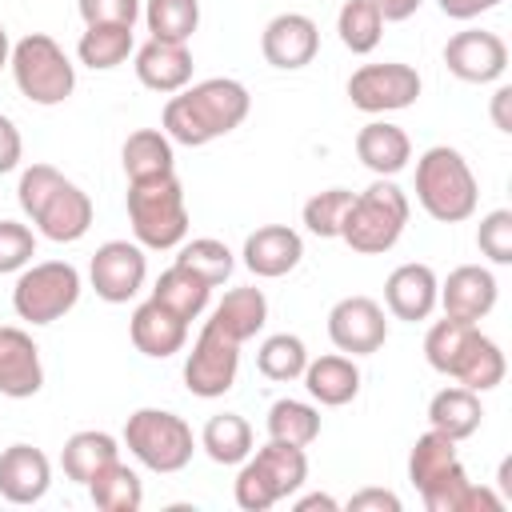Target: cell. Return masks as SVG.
Returning <instances> with one entry per match:
<instances>
[{
  "label": "cell",
  "mask_w": 512,
  "mask_h": 512,
  "mask_svg": "<svg viewBox=\"0 0 512 512\" xmlns=\"http://www.w3.org/2000/svg\"><path fill=\"white\" fill-rule=\"evenodd\" d=\"M300 256H304V240L288 224H264V228H256L244 240V264H248V272L264 276V280L288 276L300 264Z\"/></svg>",
  "instance_id": "18"
},
{
  "label": "cell",
  "mask_w": 512,
  "mask_h": 512,
  "mask_svg": "<svg viewBox=\"0 0 512 512\" xmlns=\"http://www.w3.org/2000/svg\"><path fill=\"white\" fill-rule=\"evenodd\" d=\"M80 300V272L68 260H44L20 272L12 288V308L28 324H52Z\"/></svg>",
  "instance_id": "8"
},
{
  "label": "cell",
  "mask_w": 512,
  "mask_h": 512,
  "mask_svg": "<svg viewBox=\"0 0 512 512\" xmlns=\"http://www.w3.org/2000/svg\"><path fill=\"white\" fill-rule=\"evenodd\" d=\"M416 200L420 208L440 220V224H460L476 212V176L468 168V160L448 148V144H436L428 148L420 160H416Z\"/></svg>",
  "instance_id": "3"
},
{
  "label": "cell",
  "mask_w": 512,
  "mask_h": 512,
  "mask_svg": "<svg viewBox=\"0 0 512 512\" xmlns=\"http://www.w3.org/2000/svg\"><path fill=\"white\" fill-rule=\"evenodd\" d=\"M328 336L340 352L352 356H372L384 348L388 340V320L384 308L372 296H344L332 312H328Z\"/></svg>",
  "instance_id": "12"
},
{
  "label": "cell",
  "mask_w": 512,
  "mask_h": 512,
  "mask_svg": "<svg viewBox=\"0 0 512 512\" xmlns=\"http://www.w3.org/2000/svg\"><path fill=\"white\" fill-rule=\"evenodd\" d=\"M508 104H512V88L504 84V88H496V96H492V120H496V128H500V132H512Z\"/></svg>",
  "instance_id": "51"
},
{
  "label": "cell",
  "mask_w": 512,
  "mask_h": 512,
  "mask_svg": "<svg viewBox=\"0 0 512 512\" xmlns=\"http://www.w3.org/2000/svg\"><path fill=\"white\" fill-rule=\"evenodd\" d=\"M128 220L144 248H176L188 236V208L176 172L128 184Z\"/></svg>",
  "instance_id": "5"
},
{
  "label": "cell",
  "mask_w": 512,
  "mask_h": 512,
  "mask_svg": "<svg viewBox=\"0 0 512 512\" xmlns=\"http://www.w3.org/2000/svg\"><path fill=\"white\" fill-rule=\"evenodd\" d=\"M132 344L136 352L152 356V360H164L172 352L184 348V336H188V320H180L172 308H164L160 300H144L136 312H132Z\"/></svg>",
  "instance_id": "20"
},
{
  "label": "cell",
  "mask_w": 512,
  "mask_h": 512,
  "mask_svg": "<svg viewBox=\"0 0 512 512\" xmlns=\"http://www.w3.org/2000/svg\"><path fill=\"white\" fill-rule=\"evenodd\" d=\"M404 224H408V196L392 180L380 176L376 184L356 192V200L340 224V240L360 256H380L400 240Z\"/></svg>",
  "instance_id": "4"
},
{
  "label": "cell",
  "mask_w": 512,
  "mask_h": 512,
  "mask_svg": "<svg viewBox=\"0 0 512 512\" xmlns=\"http://www.w3.org/2000/svg\"><path fill=\"white\" fill-rule=\"evenodd\" d=\"M32 256H36V236L16 220H0V272H20Z\"/></svg>",
  "instance_id": "44"
},
{
  "label": "cell",
  "mask_w": 512,
  "mask_h": 512,
  "mask_svg": "<svg viewBox=\"0 0 512 512\" xmlns=\"http://www.w3.org/2000/svg\"><path fill=\"white\" fill-rule=\"evenodd\" d=\"M20 152H24V144H20L16 124H12L8 116H0V176L20 164Z\"/></svg>",
  "instance_id": "48"
},
{
  "label": "cell",
  "mask_w": 512,
  "mask_h": 512,
  "mask_svg": "<svg viewBox=\"0 0 512 512\" xmlns=\"http://www.w3.org/2000/svg\"><path fill=\"white\" fill-rule=\"evenodd\" d=\"M372 4L380 8L384 20H408L420 8V0H372Z\"/></svg>",
  "instance_id": "52"
},
{
  "label": "cell",
  "mask_w": 512,
  "mask_h": 512,
  "mask_svg": "<svg viewBox=\"0 0 512 512\" xmlns=\"http://www.w3.org/2000/svg\"><path fill=\"white\" fill-rule=\"evenodd\" d=\"M444 64L456 80L464 84H488L496 76H504L508 68V48L496 32L484 28H464L444 44Z\"/></svg>",
  "instance_id": "13"
},
{
  "label": "cell",
  "mask_w": 512,
  "mask_h": 512,
  "mask_svg": "<svg viewBox=\"0 0 512 512\" xmlns=\"http://www.w3.org/2000/svg\"><path fill=\"white\" fill-rule=\"evenodd\" d=\"M208 296H212V288L196 272H188L180 264L164 268L160 280H156V288H152V300H160L164 308H172L180 320H196L208 308Z\"/></svg>",
  "instance_id": "30"
},
{
  "label": "cell",
  "mask_w": 512,
  "mask_h": 512,
  "mask_svg": "<svg viewBox=\"0 0 512 512\" xmlns=\"http://www.w3.org/2000/svg\"><path fill=\"white\" fill-rule=\"evenodd\" d=\"M348 96L360 112H396V108H408L416 104L420 96V76L412 64H364L352 72L348 80Z\"/></svg>",
  "instance_id": "10"
},
{
  "label": "cell",
  "mask_w": 512,
  "mask_h": 512,
  "mask_svg": "<svg viewBox=\"0 0 512 512\" xmlns=\"http://www.w3.org/2000/svg\"><path fill=\"white\" fill-rule=\"evenodd\" d=\"M424 356L436 372L460 380L464 388L472 392H488L504 380V352L496 340H488L476 324H464V320H436L424 336Z\"/></svg>",
  "instance_id": "2"
},
{
  "label": "cell",
  "mask_w": 512,
  "mask_h": 512,
  "mask_svg": "<svg viewBox=\"0 0 512 512\" xmlns=\"http://www.w3.org/2000/svg\"><path fill=\"white\" fill-rule=\"evenodd\" d=\"M112 460H120V448H116V440L108 432H76V436H68V444L60 452L64 476L76 480V484H88Z\"/></svg>",
  "instance_id": "28"
},
{
  "label": "cell",
  "mask_w": 512,
  "mask_h": 512,
  "mask_svg": "<svg viewBox=\"0 0 512 512\" xmlns=\"http://www.w3.org/2000/svg\"><path fill=\"white\" fill-rule=\"evenodd\" d=\"M312 508H324V512H336L340 504H336L332 496H324V492H312V496H300V500H296V512H312Z\"/></svg>",
  "instance_id": "53"
},
{
  "label": "cell",
  "mask_w": 512,
  "mask_h": 512,
  "mask_svg": "<svg viewBox=\"0 0 512 512\" xmlns=\"http://www.w3.org/2000/svg\"><path fill=\"white\" fill-rule=\"evenodd\" d=\"M468 484L472 480H468L464 464H456L452 472H444L440 480H432L428 488H420V500H424L428 512H460V500H464Z\"/></svg>",
  "instance_id": "43"
},
{
  "label": "cell",
  "mask_w": 512,
  "mask_h": 512,
  "mask_svg": "<svg viewBox=\"0 0 512 512\" xmlns=\"http://www.w3.org/2000/svg\"><path fill=\"white\" fill-rule=\"evenodd\" d=\"M300 376H304V388L312 392V400H320L328 408H340V404L356 400V392H360V368L348 356L308 360Z\"/></svg>",
  "instance_id": "24"
},
{
  "label": "cell",
  "mask_w": 512,
  "mask_h": 512,
  "mask_svg": "<svg viewBox=\"0 0 512 512\" xmlns=\"http://www.w3.org/2000/svg\"><path fill=\"white\" fill-rule=\"evenodd\" d=\"M84 24H136L140 0H76Z\"/></svg>",
  "instance_id": "46"
},
{
  "label": "cell",
  "mask_w": 512,
  "mask_h": 512,
  "mask_svg": "<svg viewBox=\"0 0 512 512\" xmlns=\"http://www.w3.org/2000/svg\"><path fill=\"white\" fill-rule=\"evenodd\" d=\"M176 264H180V268H188V272H196L208 288L224 284V280L232 276V268H236V260H232L228 244H224V240H212V236L188 240V244L180 248V256H176Z\"/></svg>",
  "instance_id": "38"
},
{
  "label": "cell",
  "mask_w": 512,
  "mask_h": 512,
  "mask_svg": "<svg viewBox=\"0 0 512 512\" xmlns=\"http://www.w3.org/2000/svg\"><path fill=\"white\" fill-rule=\"evenodd\" d=\"M320 436V412L304 400H276L268 408V440H284L308 448Z\"/></svg>",
  "instance_id": "36"
},
{
  "label": "cell",
  "mask_w": 512,
  "mask_h": 512,
  "mask_svg": "<svg viewBox=\"0 0 512 512\" xmlns=\"http://www.w3.org/2000/svg\"><path fill=\"white\" fill-rule=\"evenodd\" d=\"M88 496H92V504H96L100 512H136V508L144 504L140 476H136L128 464H120V460H112L108 468H100V472L88 480Z\"/></svg>",
  "instance_id": "31"
},
{
  "label": "cell",
  "mask_w": 512,
  "mask_h": 512,
  "mask_svg": "<svg viewBox=\"0 0 512 512\" xmlns=\"http://www.w3.org/2000/svg\"><path fill=\"white\" fill-rule=\"evenodd\" d=\"M460 460H456V440H448L444 432L428 428L424 436H416L412 444V456H408V480L416 488H428L432 480H440L444 472H452Z\"/></svg>",
  "instance_id": "34"
},
{
  "label": "cell",
  "mask_w": 512,
  "mask_h": 512,
  "mask_svg": "<svg viewBox=\"0 0 512 512\" xmlns=\"http://www.w3.org/2000/svg\"><path fill=\"white\" fill-rule=\"evenodd\" d=\"M32 224H36L48 240L72 244V240H80V236L92 228V200H88L84 188H76L72 180H64V184L52 192V200L40 208V216H36Z\"/></svg>",
  "instance_id": "21"
},
{
  "label": "cell",
  "mask_w": 512,
  "mask_h": 512,
  "mask_svg": "<svg viewBox=\"0 0 512 512\" xmlns=\"http://www.w3.org/2000/svg\"><path fill=\"white\" fill-rule=\"evenodd\" d=\"M200 448L216 460V464H244L252 452V428L244 416L236 412H220L204 424L200 432Z\"/></svg>",
  "instance_id": "33"
},
{
  "label": "cell",
  "mask_w": 512,
  "mask_h": 512,
  "mask_svg": "<svg viewBox=\"0 0 512 512\" xmlns=\"http://www.w3.org/2000/svg\"><path fill=\"white\" fill-rule=\"evenodd\" d=\"M352 200H356V192H348V188L316 192V196L304 204V228H308L312 236H320V240L340 236V224H344V216H348Z\"/></svg>",
  "instance_id": "40"
},
{
  "label": "cell",
  "mask_w": 512,
  "mask_h": 512,
  "mask_svg": "<svg viewBox=\"0 0 512 512\" xmlns=\"http://www.w3.org/2000/svg\"><path fill=\"white\" fill-rule=\"evenodd\" d=\"M500 488H504V492H512V460H504V464H500Z\"/></svg>",
  "instance_id": "55"
},
{
  "label": "cell",
  "mask_w": 512,
  "mask_h": 512,
  "mask_svg": "<svg viewBox=\"0 0 512 512\" xmlns=\"http://www.w3.org/2000/svg\"><path fill=\"white\" fill-rule=\"evenodd\" d=\"M260 52H264V60L272 68L296 72V68H304V64L316 60V52H320V28L304 12H280V16H272L264 24Z\"/></svg>",
  "instance_id": "14"
},
{
  "label": "cell",
  "mask_w": 512,
  "mask_h": 512,
  "mask_svg": "<svg viewBox=\"0 0 512 512\" xmlns=\"http://www.w3.org/2000/svg\"><path fill=\"white\" fill-rule=\"evenodd\" d=\"M356 156L376 176H396L412 160V140L404 128H396L388 120H372L356 132Z\"/></svg>",
  "instance_id": "23"
},
{
  "label": "cell",
  "mask_w": 512,
  "mask_h": 512,
  "mask_svg": "<svg viewBox=\"0 0 512 512\" xmlns=\"http://www.w3.org/2000/svg\"><path fill=\"white\" fill-rule=\"evenodd\" d=\"M12 76H16V88L32 100V104H64L76 88V68L72 60L64 56V48L44 36V32H28L24 40H16L12 56Z\"/></svg>",
  "instance_id": "6"
},
{
  "label": "cell",
  "mask_w": 512,
  "mask_h": 512,
  "mask_svg": "<svg viewBox=\"0 0 512 512\" xmlns=\"http://www.w3.org/2000/svg\"><path fill=\"white\" fill-rule=\"evenodd\" d=\"M44 388V364L40 348L24 328L4 324L0 328V396L28 400Z\"/></svg>",
  "instance_id": "15"
},
{
  "label": "cell",
  "mask_w": 512,
  "mask_h": 512,
  "mask_svg": "<svg viewBox=\"0 0 512 512\" xmlns=\"http://www.w3.org/2000/svg\"><path fill=\"white\" fill-rule=\"evenodd\" d=\"M436 4H440V12L452 16V20H472V16H480V12H492L500 0H436Z\"/></svg>",
  "instance_id": "50"
},
{
  "label": "cell",
  "mask_w": 512,
  "mask_h": 512,
  "mask_svg": "<svg viewBox=\"0 0 512 512\" xmlns=\"http://www.w3.org/2000/svg\"><path fill=\"white\" fill-rule=\"evenodd\" d=\"M248 88L228 76L200 80L192 88H180L164 104V136L188 148H200L216 136H228L248 116Z\"/></svg>",
  "instance_id": "1"
},
{
  "label": "cell",
  "mask_w": 512,
  "mask_h": 512,
  "mask_svg": "<svg viewBox=\"0 0 512 512\" xmlns=\"http://www.w3.org/2000/svg\"><path fill=\"white\" fill-rule=\"evenodd\" d=\"M124 444L152 472H180L192 460V428L164 408H136L124 424Z\"/></svg>",
  "instance_id": "7"
},
{
  "label": "cell",
  "mask_w": 512,
  "mask_h": 512,
  "mask_svg": "<svg viewBox=\"0 0 512 512\" xmlns=\"http://www.w3.org/2000/svg\"><path fill=\"white\" fill-rule=\"evenodd\" d=\"M484 420V408H480V392L456 384V388H440L428 404V424L436 432H444L448 440H468Z\"/></svg>",
  "instance_id": "25"
},
{
  "label": "cell",
  "mask_w": 512,
  "mask_h": 512,
  "mask_svg": "<svg viewBox=\"0 0 512 512\" xmlns=\"http://www.w3.org/2000/svg\"><path fill=\"white\" fill-rule=\"evenodd\" d=\"M440 296V280L428 264H400L384 284V304L396 320H428Z\"/></svg>",
  "instance_id": "19"
},
{
  "label": "cell",
  "mask_w": 512,
  "mask_h": 512,
  "mask_svg": "<svg viewBox=\"0 0 512 512\" xmlns=\"http://www.w3.org/2000/svg\"><path fill=\"white\" fill-rule=\"evenodd\" d=\"M500 508H504V500L484 484H468V492L460 500V512H500Z\"/></svg>",
  "instance_id": "49"
},
{
  "label": "cell",
  "mask_w": 512,
  "mask_h": 512,
  "mask_svg": "<svg viewBox=\"0 0 512 512\" xmlns=\"http://www.w3.org/2000/svg\"><path fill=\"white\" fill-rule=\"evenodd\" d=\"M304 364H308V348H304V340L292 336V332L268 336V340L260 344V352H256V368H260V376H268V380H296V376L304 372Z\"/></svg>",
  "instance_id": "39"
},
{
  "label": "cell",
  "mask_w": 512,
  "mask_h": 512,
  "mask_svg": "<svg viewBox=\"0 0 512 512\" xmlns=\"http://www.w3.org/2000/svg\"><path fill=\"white\" fill-rule=\"evenodd\" d=\"M8 56H12V44H8V32H4V24H0V72H4V64H8Z\"/></svg>",
  "instance_id": "54"
},
{
  "label": "cell",
  "mask_w": 512,
  "mask_h": 512,
  "mask_svg": "<svg viewBox=\"0 0 512 512\" xmlns=\"http://www.w3.org/2000/svg\"><path fill=\"white\" fill-rule=\"evenodd\" d=\"M124 172H128V184H140V180H156V176H168L172 172V140L156 128H140L124 140Z\"/></svg>",
  "instance_id": "27"
},
{
  "label": "cell",
  "mask_w": 512,
  "mask_h": 512,
  "mask_svg": "<svg viewBox=\"0 0 512 512\" xmlns=\"http://www.w3.org/2000/svg\"><path fill=\"white\" fill-rule=\"evenodd\" d=\"M236 504H240L244 512H268V508L276 504L272 484L264 480V472H260L252 460H244V468H240V476H236Z\"/></svg>",
  "instance_id": "45"
},
{
  "label": "cell",
  "mask_w": 512,
  "mask_h": 512,
  "mask_svg": "<svg viewBox=\"0 0 512 512\" xmlns=\"http://www.w3.org/2000/svg\"><path fill=\"white\" fill-rule=\"evenodd\" d=\"M496 276L480 264H460L448 272V280L440 284V304H444V316L452 320H464V324H476L484 320L492 308H496Z\"/></svg>",
  "instance_id": "16"
},
{
  "label": "cell",
  "mask_w": 512,
  "mask_h": 512,
  "mask_svg": "<svg viewBox=\"0 0 512 512\" xmlns=\"http://www.w3.org/2000/svg\"><path fill=\"white\" fill-rule=\"evenodd\" d=\"M236 368H240V344L232 336H224L216 324H204L188 360H184V384L192 396L216 400L236 384Z\"/></svg>",
  "instance_id": "9"
},
{
  "label": "cell",
  "mask_w": 512,
  "mask_h": 512,
  "mask_svg": "<svg viewBox=\"0 0 512 512\" xmlns=\"http://www.w3.org/2000/svg\"><path fill=\"white\" fill-rule=\"evenodd\" d=\"M144 20H148L152 40L188 44V36L200 24V0H148L144 4Z\"/></svg>",
  "instance_id": "35"
},
{
  "label": "cell",
  "mask_w": 512,
  "mask_h": 512,
  "mask_svg": "<svg viewBox=\"0 0 512 512\" xmlns=\"http://www.w3.org/2000/svg\"><path fill=\"white\" fill-rule=\"evenodd\" d=\"M88 276H92V288H96L100 300H108V304H128V300L140 292L144 276H148L144 248H140V244H128V240H108V244L96 248Z\"/></svg>",
  "instance_id": "11"
},
{
  "label": "cell",
  "mask_w": 512,
  "mask_h": 512,
  "mask_svg": "<svg viewBox=\"0 0 512 512\" xmlns=\"http://www.w3.org/2000/svg\"><path fill=\"white\" fill-rule=\"evenodd\" d=\"M128 52H132V24H88L80 44H76L80 64H88L96 72L124 64Z\"/></svg>",
  "instance_id": "32"
},
{
  "label": "cell",
  "mask_w": 512,
  "mask_h": 512,
  "mask_svg": "<svg viewBox=\"0 0 512 512\" xmlns=\"http://www.w3.org/2000/svg\"><path fill=\"white\" fill-rule=\"evenodd\" d=\"M52 484V464L32 444H12L0 452V496L8 504H36Z\"/></svg>",
  "instance_id": "17"
},
{
  "label": "cell",
  "mask_w": 512,
  "mask_h": 512,
  "mask_svg": "<svg viewBox=\"0 0 512 512\" xmlns=\"http://www.w3.org/2000/svg\"><path fill=\"white\" fill-rule=\"evenodd\" d=\"M348 512H400V496L384 488H364L348 500Z\"/></svg>",
  "instance_id": "47"
},
{
  "label": "cell",
  "mask_w": 512,
  "mask_h": 512,
  "mask_svg": "<svg viewBox=\"0 0 512 512\" xmlns=\"http://www.w3.org/2000/svg\"><path fill=\"white\" fill-rule=\"evenodd\" d=\"M264 320H268V300H264V292H260V288H232V292L216 304V312H212L208 324H216L224 336H232L236 344H244V340H252V336L264 328Z\"/></svg>",
  "instance_id": "26"
},
{
  "label": "cell",
  "mask_w": 512,
  "mask_h": 512,
  "mask_svg": "<svg viewBox=\"0 0 512 512\" xmlns=\"http://www.w3.org/2000/svg\"><path fill=\"white\" fill-rule=\"evenodd\" d=\"M136 76L152 92H180L192 80V52L188 44H168V40H148L136 52Z\"/></svg>",
  "instance_id": "22"
},
{
  "label": "cell",
  "mask_w": 512,
  "mask_h": 512,
  "mask_svg": "<svg viewBox=\"0 0 512 512\" xmlns=\"http://www.w3.org/2000/svg\"><path fill=\"white\" fill-rule=\"evenodd\" d=\"M64 184V176L52 168V164H32V168H24V176H20V188H16V196H20V208L36 220L40 216V208L52 200V192Z\"/></svg>",
  "instance_id": "41"
},
{
  "label": "cell",
  "mask_w": 512,
  "mask_h": 512,
  "mask_svg": "<svg viewBox=\"0 0 512 512\" xmlns=\"http://www.w3.org/2000/svg\"><path fill=\"white\" fill-rule=\"evenodd\" d=\"M252 464L264 472V480L272 484L276 500L292 496V492L308 480V456H304V448L284 444V440H268V444L252 456Z\"/></svg>",
  "instance_id": "29"
},
{
  "label": "cell",
  "mask_w": 512,
  "mask_h": 512,
  "mask_svg": "<svg viewBox=\"0 0 512 512\" xmlns=\"http://www.w3.org/2000/svg\"><path fill=\"white\" fill-rule=\"evenodd\" d=\"M336 32H340V44L356 56L372 52L380 44V32H384V16L372 0H344L340 16H336Z\"/></svg>",
  "instance_id": "37"
},
{
  "label": "cell",
  "mask_w": 512,
  "mask_h": 512,
  "mask_svg": "<svg viewBox=\"0 0 512 512\" xmlns=\"http://www.w3.org/2000/svg\"><path fill=\"white\" fill-rule=\"evenodd\" d=\"M476 244H480V252H484L492 264H512V212H508V208L488 212V216L480 220Z\"/></svg>",
  "instance_id": "42"
}]
</instances>
